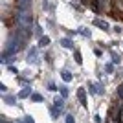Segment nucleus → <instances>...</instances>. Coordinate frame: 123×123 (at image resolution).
<instances>
[{"label": "nucleus", "instance_id": "nucleus-17", "mask_svg": "<svg viewBox=\"0 0 123 123\" xmlns=\"http://www.w3.org/2000/svg\"><path fill=\"white\" fill-rule=\"evenodd\" d=\"M48 90H50V92H57V90H59V86H57L53 81H48Z\"/></svg>", "mask_w": 123, "mask_h": 123}, {"label": "nucleus", "instance_id": "nucleus-29", "mask_svg": "<svg viewBox=\"0 0 123 123\" xmlns=\"http://www.w3.org/2000/svg\"><path fill=\"white\" fill-rule=\"evenodd\" d=\"M116 77H119V79H123V70H119V72L116 74Z\"/></svg>", "mask_w": 123, "mask_h": 123}, {"label": "nucleus", "instance_id": "nucleus-21", "mask_svg": "<svg viewBox=\"0 0 123 123\" xmlns=\"http://www.w3.org/2000/svg\"><path fill=\"white\" fill-rule=\"evenodd\" d=\"M116 96L119 98V101H123V83L118 86V90H116Z\"/></svg>", "mask_w": 123, "mask_h": 123}, {"label": "nucleus", "instance_id": "nucleus-11", "mask_svg": "<svg viewBox=\"0 0 123 123\" xmlns=\"http://www.w3.org/2000/svg\"><path fill=\"white\" fill-rule=\"evenodd\" d=\"M61 77H62V81H64V83H70V81L74 79L72 72H68V70H62V72H61Z\"/></svg>", "mask_w": 123, "mask_h": 123}, {"label": "nucleus", "instance_id": "nucleus-9", "mask_svg": "<svg viewBox=\"0 0 123 123\" xmlns=\"http://www.w3.org/2000/svg\"><path fill=\"white\" fill-rule=\"evenodd\" d=\"M18 98H20V99H26V98H31V88H30V86H26V88H22L20 92H18Z\"/></svg>", "mask_w": 123, "mask_h": 123}, {"label": "nucleus", "instance_id": "nucleus-14", "mask_svg": "<svg viewBox=\"0 0 123 123\" xmlns=\"http://www.w3.org/2000/svg\"><path fill=\"white\" fill-rule=\"evenodd\" d=\"M48 44H50V37H46V35H42L41 39H39V48H46Z\"/></svg>", "mask_w": 123, "mask_h": 123}, {"label": "nucleus", "instance_id": "nucleus-19", "mask_svg": "<svg viewBox=\"0 0 123 123\" xmlns=\"http://www.w3.org/2000/svg\"><path fill=\"white\" fill-rule=\"evenodd\" d=\"M59 94H61L62 98L66 99V98H68V94H70V92H68V88H66V86H59Z\"/></svg>", "mask_w": 123, "mask_h": 123}, {"label": "nucleus", "instance_id": "nucleus-12", "mask_svg": "<svg viewBox=\"0 0 123 123\" xmlns=\"http://www.w3.org/2000/svg\"><path fill=\"white\" fill-rule=\"evenodd\" d=\"M50 114H51V119H59V116L62 114V110H59L57 107H50Z\"/></svg>", "mask_w": 123, "mask_h": 123}, {"label": "nucleus", "instance_id": "nucleus-13", "mask_svg": "<svg viewBox=\"0 0 123 123\" xmlns=\"http://www.w3.org/2000/svg\"><path fill=\"white\" fill-rule=\"evenodd\" d=\"M77 33H79V35H83V37H86V39H90V37H92V31L88 30V28H79V30H77Z\"/></svg>", "mask_w": 123, "mask_h": 123}, {"label": "nucleus", "instance_id": "nucleus-22", "mask_svg": "<svg viewBox=\"0 0 123 123\" xmlns=\"http://www.w3.org/2000/svg\"><path fill=\"white\" fill-rule=\"evenodd\" d=\"M74 59H75V62H77V64H81V62H83V59H81V53H79V51H74Z\"/></svg>", "mask_w": 123, "mask_h": 123}, {"label": "nucleus", "instance_id": "nucleus-7", "mask_svg": "<svg viewBox=\"0 0 123 123\" xmlns=\"http://www.w3.org/2000/svg\"><path fill=\"white\" fill-rule=\"evenodd\" d=\"M61 46L68 48V50H74V41L70 39V37H62V39H61Z\"/></svg>", "mask_w": 123, "mask_h": 123}, {"label": "nucleus", "instance_id": "nucleus-1", "mask_svg": "<svg viewBox=\"0 0 123 123\" xmlns=\"http://www.w3.org/2000/svg\"><path fill=\"white\" fill-rule=\"evenodd\" d=\"M15 26L20 30H31L33 28V15L31 11L15 9Z\"/></svg>", "mask_w": 123, "mask_h": 123}, {"label": "nucleus", "instance_id": "nucleus-25", "mask_svg": "<svg viewBox=\"0 0 123 123\" xmlns=\"http://www.w3.org/2000/svg\"><path fill=\"white\" fill-rule=\"evenodd\" d=\"M42 7H44V9L46 11H50V9H53V6L50 4V2H48V0H44V2H42Z\"/></svg>", "mask_w": 123, "mask_h": 123}, {"label": "nucleus", "instance_id": "nucleus-27", "mask_svg": "<svg viewBox=\"0 0 123 123\" xmlns=\"http://www.w3.org/2000/svg\"><path fill=\"white\" fill-rule=\"evenodd\" d=\"M94 121L96 123H103V118L99 116V114H94Z\"/></svg>", "mask_w": 123, "mask_h": 123}, {"label": "nucleus", "instance_id": "nucleus-3", "mask_svg": "<svg viewBox=\"0 0 123 123\" xmlns=\"http://www.w3.org/2000/svg\"><path fill=\"white\" fill-rule=\"evenodd\" d=\"M86 90L94 96H103L105 94V86H103V83H96V81H88V86Z\"/></svg>", "mask_w": 123, "mask_h": 123}, {"label": "nucleus", "instance_id": "nucleus-23", "mask_svg": "<svg viewBox=\"0 0 123 123\" xmlns=\"http://www.w3.org/2000/svg\"><path fill=\"white\" fill-rule=\"evenodd\" d=\"M64 121H66V123H75V118H74V114H66V116H64Z\"/></svg>", "mask_w": 123, "mask_h": 123}, {"label": "nucleus", "instance_id": "nucleus-16", "mask_svg": "<svg viewBox=\"0 0 123 123\" xmlns=\"http://www.w3.org/2000/svg\"><path fill=\"white\" fill-rule=\"evenodd\" d=\"M30 99H31V101H35V103H41L42 101V96H41V94H37V92H33Z\"/></svg>", "mask_w": 123, "mask_h": 123}, {"label": "nucleus", "instance_id": "nucleus-8", "mask_svg": "<svg viewBox=\"0 0 123 123\" xmlns=\"http://www.w3.org/2000/svg\"><path fill=\"white\" fill-rule=\"evenodd\" d=\"M53 107H57L59 110H64V98H62V96H57V98L53 99Z\"/></svg>", "mask_w": 123, "mask_h": 123}, {"label": "nucleus", "instance_id": "nucleus-5", "mask_svg": "<svg viewBox=\"0 0 123 123\" xmlns=\"http://www.w3.org/2000/svg\"><path fill=\"white\" fill-rule=\"evenodd\" d=\"M77 99L83 107L86 105V88H77Z\"/></svg>", "mask_w": 123, "mask_h": 123}, {"label": "nucleus", "instance_id": "nucleus-24", "mask_svg": "<svg viewBox=\"0 0 123 123\" xmlns=\"http://www.w3.org/2000/svg\"><path fill=\"white\" fill-rule=\"evenodd\" d=\"M18 123H35V119L31 118V116H24V119H22V121H18Z\"/></svg>", "mask_w": 123, "mask_h": 123}, {"label": "nucleus", "instance_id": "nucleus-15", "mask_svg": "<svg viewBox=\"0 0 123 123\" xmlns=\"http://www.w3.org/2000/svg\"><path fill=\"white\" fill-rule=\"evenodd\" d=\"M110 57H112V62H114V64H119V62H121V57H119L116 51H110Z\"/></svg>", "mask_w": 123, "mask_h": 123}, {"label": "nucleus", "instance_id": "nucleus-20", "mask_svg": "<svg viewBox=\"0 0 123 123\" xmlns=\"http://www.w3.org/2000/svg\"><path fill=\"white\" fill-rule=\"evenodd\" d=\"M33 33H35L39 39L42 37V26H39V24H35V30H33Z\"/></svg>", "mask_w": 123, "mask_h": 123}, {"label": "nucleus", "instance_id": "nucleus-28", "mask_svg": "<svg viewBox=\"0 0 123 123\" xmlns=\"http://www.w3.org/2000/svg\"><path fill=\"white\" fill-rule=\"evenodd\" d=\"M0 90H2V92L6 94V92H7V86H6V85H0Z\"/></svg>", "mask_w": 123, "mask_h": 123}, {"label": "nucleus", "instance_id": "nucleus-10", "mask_svg": "<svg viewBox=\"0 0 123 123\" xmlns=\"http://www.w3.org/2000/svg\"><path fill=\"white\" fill-rule=\"evenodd\" d=\"M17 98L18 96H11V94H4V101L7 105H17Z\"/></svg>", "mask_w": 123, "mask_h": 123}, {"label": "nucleus", "instance_id": "nucleus-26", "mask_svg": "<svg viewBox=\"0 0 123 123\" xmlns=\"http://www.w3.org/2000/svg\"><path fill=\"white\" fill-rule=\"evenodd\" d=\"M7 70H9L11 74H15V75H17V74H20V72H18V68L13 66V64H9V66H7Z\"/></svg>", "mask_w": 123, "mask_h": 123}, {"label": "nucleus", "instance_id": "nucleus-18", "mask_svg": "<svg viewBox=\"0 0 123 123\" xmlns=\"http://www.w3.org/2000/svg\"><path fill=\"white\" fill-rule=\"evenodd\" d=\"M105 72L107 74H114V62H107V64H105Z\"/></svg>", "mask_w": 123, "mask_h": 123}, {"label": "nucleus", "instance_id": "nucleus-2", "mask_svg": "<svg viewBox=\"0 0 123 123\" xmlns=\"http://www.w3.org/2000/svg\"><path fill=\"white\" fill-rule=\"evenodd\" d=\"M90 4H92V9L96 13L110 11V0H90Z\"/></svg>", "mask_w": 123, "mask_h": 123}, {"label": "nucleus", "instance_id": "nucleus-6", "mask_svg": "<svg viewBox=\"0 0 123 123\" xmlns=\"http://www.w3.org/2000/svg\"><path fill=\"white\" fill-rule=\"evenodd\" d=\"M94 26H98V28H101L103 31H108L110 30V26H108L107 20H103V18H94Z\"/></svg>", "mask_w": 123, "mask_h": 123}, {"label": "nucleus", "instance_id": "nucleus-4", "mask_svg": "<svg viewBox=\"0 0 123 123\" xmlns=\"http://www.w3.org/2000/svg\"><path fill=\"white\" fill-rule=\"evenodd\" d=\"M28 64H41V61H39V48H35V46H31L30 48V51H28Z\"/></svg>", "mask_w": 123, "mask_h": 123}]
</instances>
